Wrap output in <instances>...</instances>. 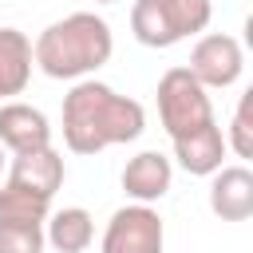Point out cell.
<instances>
[{
  "label": "cell",
  "instance_id": "8fae6325",
  "mask_svg": "<svg viewBox=\"0 0 253 253\" xmlns=\"http://www.w3.org/2000/svg\"><path fill=\"white\" fill-rule=\"evenodd\" d=\"M170 142H174L178 166H182L186 174H194V178H210V174L221 166L225 150H229L217 119L206 123V126H198V130H190V134H182V138H170Z\"/></svg>",
  "mask_w": 253,
  "mask_h": 253
},
{
  "label": "cell",
  "instance_id": "ac0fdd59",
  "mask_svg": "<svg viewBox=\"0 0 253 253\" xmlns=\"http://www.w3.org/2000/svg\"><path fill=\"white\" fill-rule=\"evenodd\" d=\"M95 4H119V0H95Z\"/></svg>",
  "mask_w": 253,
  "mask_h": 253
},
{
  "label": "cell",
  "instance_id": "5b68a950",
  "mask_svg": "<svg viewBox=\"0 0 253 253\" xmlns=\"http://www.w3.org/2000/svg\"><path fill=\"white\" fill-rule=\"evenodd\" d=\"M162 245H166L162 217L150 206L134 202V206H123L111 213L99 253H162Z\"/></svg>",
  "mask_w": 253,
  "mask_h": 253
},
{
  "label": "cell",
  "instance_id": "3957f363",
  "mask_svg": "<svg viewBox=\"0 0 253 253\" xmlns=\"http://www.w3.org/2000/svg\"><path fill=\"white\" fill-rule=\"evenodd\" d=\"M210 20H213L210 0H134L130 8V32L142 47H174L206 32Z\"/></svg>",
  "mask_w": 253,
  "mask_h": 253
},
{
  "label": "cell",
  "instance_id": "30bf717a",
  "mask_svg": "<svg viewBox=\"0 0 253 253\" xmlns=\"http://www.w3.org/2000/svg\"><path fill=\"white\" fill-rule=\"evenodd\" d=\"M170 182H174V162L166 154H158V150H138L123 166V190H126V198H134L142 206L166 198Z\"/></svg>",
  "mask_w": 253,
  "mask_h": 253
},
{
  "label": "cell",
  "instance_id": "9c48e42d",
  "mask_svg": "<svg viewBox=\"0 0 253 253\" xmlns=\"http://www.w3.org/2000/svg\"><path fill=\"white\" fill-rule=\"evenodd\" d=\"M67 178V166H63V154L55 146H40V150H24V154H12V166H8V182L24 186V190H36L43 198H55V190L63 186Z\"/></svg>",
  "mask_w": 253,
  "mask_h": 253
},
{
  "label": "cell",
  "instance_id": "7a4b0ae2",
  "mask_svg": "<svg viewBox=\"0 0 253 253\" xmlns=\"http://www.w3.org/2000/svg\"><path fill=\"white\" fill-rule=\"evenodd\" d=\"M111 51H115L111 24L95 12H71L47 24L32 43L36 67L51 79H87L111 59Z\"/></svg>",
  "mask_w": 253,
  "mask_h": 253
},
{
  "label": "cell",
  "instance_id": "6da1fadb",
  "mask_svg": "<svg viewBox=\"0 0 253 253\" xmlns=\"http://www.w3.org/2000/svg\"><path fill=\"white\" fill-rule=\"evenodd\" d=\"M142 130V103L99 79H75V87L63 95V142L71 154H99L107 146L134 142Z\"/></svg>",
  "mask_w": 253,
  "mask_h": 253
},
{
  "label": "cell",
  "instance_id": "2e32d148",
  "mask_svg": "<svg viewBox=\"0 0 253 253\" xmlns=\"http://www.w3.org/2000/svg\"><path fill=\"white\" fill-rule=\"evenodd\" d=\"M43 225L0 221V253H43Z\"/></svg>",
  "mask_w": 253,
  "mask_h": 253
},
{
  "label": "cell",
  "instance_id": "7c38bea8",
  "mask_svg": "<svg viewBox=\"0 0 253 253\" xmlns=\"http://www.w3.org/2000/svg\"><path fill=\"white\" fill-rule=\"evenodd\" d=\"M32 40L20 28H0V99L24 95V87L32 83Z\"/></svg>",
  "mask_w": 253,
  "mask_h": 253
},
{
  "label": "cell",
  "instance_id": "9a60e30c",
  "mask_svg": "<svg viewBox=\"0 0 253 253\" xmlns=\"http://www.w3.org/2000/svg\"><path fill=\"white\" fill-rule=\"evenodd\" d=\"M225 146H229L237 158H253V91H245V95L237 99V111H233Z\"/></svg>",
  "mask_w": 253,
  "mask_h": 253
},
{
  "label": "cell",
  "instance_id": "4fadbf2b",
  "mask_svg": "<svg viewBox=\"0 0 253 253\" xmlns=\"http://www.w3.org/2000/svg\"><path fill=\"white\" fill-rule=\"evenodd\" d=\"M43 241L55 253H87L95 241V217L83 206H63L55 213H47L43 221Z\"/></svg>",
  "mask_w": 253,
  "mask_h": 253
},
{
  "label": "cell",
  "instance_id": "5bb4252c",
  "mask_svg": "<svg viewBox=\"0 0 253 253\" xmlns=\"http://www.w3.org/2000/svg\"><path fill=\"white\" fill-rule=\"evenodd\" d=\"M51 213V198L36 194V190H24L16 182H4L0 186V221H28V225H43Z\"/></svg>",
  "mask_w": 253,
  "mask_h": 253
},
{
  "label": "cell",
  "instance_id": "277c9868",
  "mask_svg": "<svg viewBox=\"0 0 253 253\" xmlns=\"http://www.w3.org/2000/svg\"><path fill=\"white\" fill-rule=\"evenodd\" d=\"M158 119L166 126L170 138H182L206 123H213V103H210V91L186 71V67H170L162 79H158Z\"/></svg>",
  "mask_w": 253,
  "mask_h": 253
},
{
  "label": "cell",
  "instance_id": "ba28073f",
  "mask_svg": "<svg viewBox=\"0 0 253 253\" xmlns=\"http://www.w3.org/2000/svg\"><path fill=\"white\" fill-rule=\"evenodd\" d=\"M210 210L221 221L253 217V170L249 166H217L210 174Z\"/></svg>",
  "mask_w": 253,
  "mask_h": 253
},
{
  "label": "cell",
  "instance_id": "e0dca14e",
  "mask_svg": "<svg viewBox=\"0 0 253 253\" xmlns=\"http://www.w3.org/2000/svg\"><path fill=\"white\" fill-rule=\"evenodd\" d=\"M4 162H8V150L0 146V174H4Z\"/></svg>",
  "mask_w": 253,
  "mask_h": 253
},
{
  "label": "cell",
  "instance_id": "52a82bcc",
  "mask_svg": "<svg viewBox=\"0 0 253 253\" xmlns=\"http://www.w3.org/2000/svg\"><path fill=\"white\" fill-rule=\"evenodd\" d=\"M0 146L8 154H24V150H40V146H51V123L40 107L32 103H4L0 107Z\"/></svg>",
  "mask_w": 253,
  "mask_h": 253
},
{
  "label": "cell",
  "instance_id": "8992f818",
  "mask_svg": "<svg viewBox=\"0 0 253 253\" xmlns=\"http://www.w3.org/2000/svg\"><path fill=\"white\" fill-rule=\"evenodd\" d=\"M186 71H190L206 91L233 87V83L241 79V71H245V51H241V43H237L233 36L210 32V36H202V40L194 43Z\"/></svg>",
  "mask_w": 253,
  "mask_h": 253
}]
</instances>
